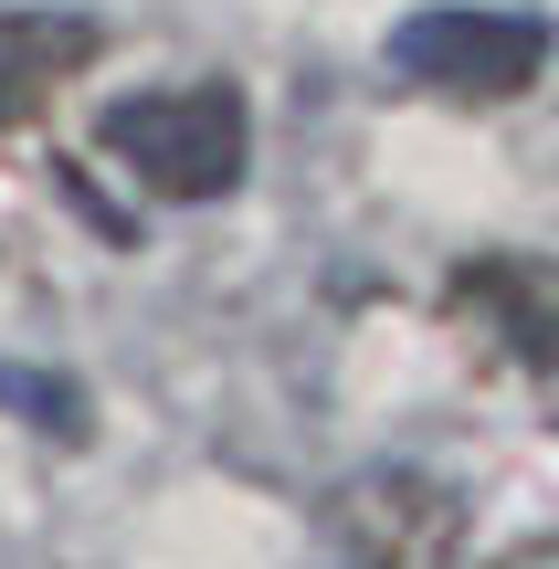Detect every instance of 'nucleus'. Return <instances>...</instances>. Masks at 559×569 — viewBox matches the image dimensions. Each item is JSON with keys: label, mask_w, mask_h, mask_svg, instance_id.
<instances>
[{"label": "nucleus", "mask_w": 559, "mask_h": 569, "mask_svg": "<svg viewBox=\"0 0 559 569\" xmlns=\"http://www.w3.org/2000/svg\"><path fill=\"white\" fill-rule=\"evenodd\" d=\"M0 401H21V411H32L42 432H84V401H74L63 380H32V369H0Z\"/></svg>", "instance_id": "423d86ee"}, {"label": "nucleus", "mask_w": 559, "mask_h": 569, "mask_svg": "<svg viewBox=\"0 0 559 569\" xmlns=\"http://www.w3.org/2000/svg\"><path fill=\"white\" fill-rule=\"evenodd\" d=\"M84 53H96V21H74V11H0V127L42 117L53 84L84 74Z\"/></svg>", "instance_id": "39448f33"}, {"label": "nucleus", "mask_w": 559, "mask_h": 569, "mask_svg": "<svg viewBox=\"0 0 559 569\" xmlns=\"http://www.w3.org/2000/svg\"><path fill=\"white\" fill-rule=\"evenodd\" d=\"M106 159L159 201H222L253 169V117L232 84H159V96H117L96 117Z\"/></svg>", "instance_id": "f257e3e1"}, {"label": "nucleus", "mask_w": 559, "mask_h": 569, "mask_svg": "<svg viewBox=\"0 0 559 569\" xmlns=\"http://www.w3.org/2000/svg\"><path fill=\"white\" fill-rule=\"evenodd\" d=\"M455 327L507 348L518 369H559V264L539 253H486L455 274Z\"/></svg>", "instance_id": "20e7f679"}, {"label": "nucleus", "mask_w": 559, "mask_h": 569, "mask_svg": "<svg viewBox=\"0 0 559 569\" xmlns=\"http://www.w3.org/2000/svg\"><path fill=\"white\" fill-rule=\"evenodd\" d=\"M317 538H328V569H455L465 507L422 465H370V475H349L328 496Z\"/></svg>", "instance_id": "7ed1b4c3"}, {"label": "nucleus", "mask_w": 559, "mask_h": 569, "mask_svg": "<svg viewBox=\"0 0 559 569\" xmlns=\"http://www.w3.org/2000/svg\"><path fill=\"white\" fill-rule=\"evenodd\" d=\"M391 74L433 84V96H465V106H507V96H528V84L549 74V21L433 0V11L391 21Z\"/></svg>", "instance_id": "f03ea898"}]
</instances>
